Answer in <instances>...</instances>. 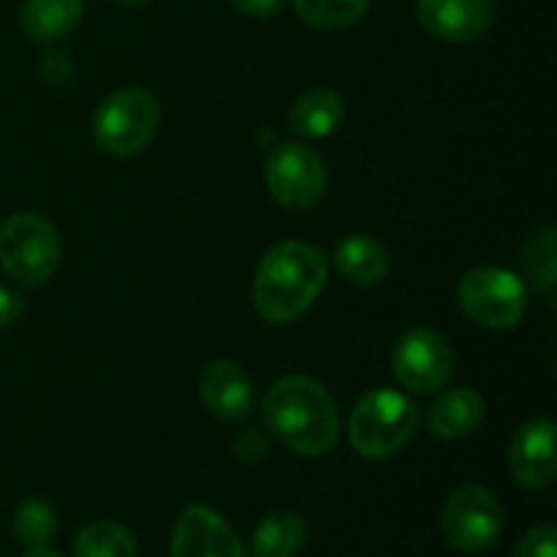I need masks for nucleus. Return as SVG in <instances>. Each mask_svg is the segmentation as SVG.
I'll use <instances>...</instances> for the list:
<instances>
[{"mask_svg": "<svg viewBox=\"0 0 557 557\" xmlns=\"http://www.w3.org/2000/svg\"><path fill=\"white\" fill-rule=\"evenodd\" d=\"M509 471L525 490H544L553 484L557 471L553 419L536 417L520 424L509 446Z\"/></svg>", "mask_w": 557, "mask_h": 557, "instance_id": "11", "label": "nucleus"}, {"mask_svg": "<svg viewBox=\"0 0 557 557\" xmlns=\"http://www.w3.org/2000/svg\"><path fill=\"white\" fill-rule=\"evenodd\" d=\"M267 430L286 449L305 457H321L332 451L341 433L337 406L326 386L308 375H286L275 381L261 403Z\"/></svg>", "mask_w": 557, "mask_h": 557, "instance_id": "1", "label": "nucleus"}, {"mask_svg": "<svg viewBox=\"0 0 557 557\" xmlns=\"http://www.w3.org/2000/svg\"><path fill=\"white\" fill-rule=\"evenodd\" d=\"M422 413L417 403L395 389H370L354 406L348 419V441L368 460L397 455L417 435Z\"/></svg>", "mask_w": 557, "mask_h": 557, "instance_id": "3", "label": "nucleus"}, {"mask_svg": "<svg viewBox=\"0 0 557 557\" xmlns=\"http://www.w3.org/2000/svg\"><path fill=\"white\" fill-rule=\"evenodd\" d=\"M417 20L438 41L471 44L493 27L495 0H419Z\"/></svg>", "mask_w": 557, "mask_h": 557, "instance_id": "12", "label": "nucleus"}, {"mask_svg": "<svg viewBox=\"0 0 557 557\" xmlns=\"http://www.w3.org/2000/svg\"><path fill=\"white\" fill-rule=\"evenodd\" d=\"M392 373L406 392L435 395L455 373V354L435 330H411L392 351Z\"/></svg>", "mask_w": 557, "mask_h": 557, "instance_id": "9", "label": "nucleus"}, {"mask_svg": "<svg viewBox=\"0 0 557 557\" xmlns=\"http://www.w3.org/2000/svg\"><path fill=\"white\" fill-rule=\"evenodd\" d=\"M63 245L47 218L14 212L0 226V267L22 286H38L58 272Z\"/></svg>", "mask_w": 557, "mask_h": 557, "instance_id": "4", "label": "nucleus"}, {"mask_svg": "<svg viewBox=\"0 0 557 557\" xmlns=\"http://www.w3.org/2000/svg\"><path fill=\"white\" fill-rule=\"evenodd\" d=\"M22 557H63V555H58L54 549H49V547H33L30 553L22 555Z\"/></svg>", "mask_w": 557, "mask_h": 557, "instance_id": "28", "label": "nucleus"}, {"mask_svg": "<svg viewBox=\"0 0 557 557\" xmlns=\"http://www.w3.org/2000/svg\"><path fill=\"white\" fill-rule=\"evenodd\" d=\"M504 531V509L482 484H462L449 495L441 515V533L457 553L479 555L495 547Z\"/></svg>", "mask_w": 557, "mask_h": 557, "instance_id": "7", "label": "nucleus"}, {"mask_svg": "<svg viewBox=\"0 0 557 557\" xmlns=\"http://www.w3.org/2000/svg\"><path fill=\"white\" fill-rule=\"evenodd\" d=\"M335 264L354 286H379L389 277V250L370 234H348L337 243Z\"/></svg>", "mask_w": 557, "mask_h": 557, "instance_id": "14", "label": "nucleus"}, {"mask_svg": "<svg viewBox=\"0 0 557 557\" xmlns=\"http://www.w3.org/2000/svg\"><path fill=\"white\" fill-rule=\"evenodd\" d=\"M161 107L141 87L117 90L92 114V136L107 152L120 158L139 156L156 136Z\"/></svg>", "mask_w": 557, "mask_h": 557, "instance_id": "5", "label": "nucleus"}, {"mask_svg": "<svg viewBox=\"0 0 557 557\" xmlns=\"http://www.w3.org/2000/svg\"><path fill=\"white\" fill-rule=\"evenodd\" d=\"M20 313H22L20 294H14L11 288L0 286V330H5V326L14 324V321L20 319Z\"/></svg>", "mask_w": 557, "mask_h": 557, "instance_id": "26", "label": "nucleus"}, {"mask_svg": "<svg viewBox=\"0 0 557 557\" xmlns=\"http://www.w3.org/2000/svg\"><path fill=\"white\" fill-rule=\"evenodd\" d=\"M370 0H294L299 20L319 30H341L368 11Z\"/></svg>", "mask_w": 557, "mask_h": 557, "instance_id": "20", "label": "nucleus"}, {"mask_svg": "<svg viewBox=\"0 0 557 557\" xmlns=\"http://www.w3.org/2000/svg\"><path fill=\"white\" fill-rule=\"evenodd\" d=\"M324 250L308 243H277L259 261L253 277V305L256 313L267 324H292L299 315L308 313L310 305L319 299L326 283Z\"/></svg>", "mask_w": 557, "mask_h": 557, "instance_id": "2", "label": "nucleus"}, {"mask_svg": "<svg viewBox=\"0 0 557 557\" xmlns=\"http://www.w3.org/2000/svg\"><path fill=\"white\" fill-rule=\"evenodd\" d=\"M515 557H557V531L553 522L528 531L517 544Z\"/></svg>", "mask_w": 557, "mask_h": 557, "instance_id": "23", "label": "nucleus"}, {"mask_svg": "<svg viewBox=\"0 0 557 557\" xmlns=\"http://www.w3.org/2000/svg\"><path fill=\"white\" fill-rule=\"evenodd\" d=\"M199 392L205 406L223 422H243L253 411V381L243 364L215 359L201 370Z\"/></svg>", "mask_w": 557, "mask_h": 557, "instance_id": "13", "label": "nucleus"}, {"mask_svg": "<svg viewBox=\"0 0 557 557\" xmlns=\"http://www.w3.org/2000/svg\"><path fill=\"white\" fill-rule=\"evenodd\" d=\"M172 557H250L237 533L218 511L190 506L174 522Z\"/></svg>", "mask_w": 557, "mask_h": 557, "instance_id": "10", "label": "nucleus"}, {"mask_svg": "<svg viewBox=\"0 0 557 557\" xmlns=\"http://www.w3.org/2000/svg\"><path fill=\"white\" fill-rule=\"evenodd\" d=\"M82 11L85 0H25L22 27L30 41L52 44L79 25Z\"/></svg>", "mask_w": 557, "mask_h": 557, "instance_id": "17", "label": "nucleus"}, {"mask_svg": "<svg viewBox=\"0 0 557 557\" xmlns=\"http://www.w3.org/2000/svg\"><path fill=\"white\" fill-rule=\"evenodd\" d=\"M239 14L245 16H259V20H267V16L275 14L283 5V0H228Z\"/></svg>", "mask_w": 557, "mask_h": 557, "instance_id": "25", "label": "nucleus"}, {"mask_svg": "<svg viewBox=\"0 0 557 557\" xmlns=\"http://www.w3.org/2000/svg\"><path fill=\"white\" fill-rule=\"evenodd\" d=\"M555 228L547 226L542 232L531 234L528 243L522 245L520 261L525 275L536 283L542 292H553L555 275H557V261H555Z\"/></svg>", "mask_w": 557, "mask_h": 557, "instance_id": "21", "label": "nucleus"}, {"mask_svg": "<svg viewBox=\"0 0 557 557\" xmlns=\"http://www.w3.org/2000/svg\"><path fill=\"white\" fill-rule=\"evenodd\" d=\"M136 536L120 522H92L76 536L74 557H136Z\"/></svg>", "mask_w": 557, "mask_h": 557, "instance_id": "19", "label": "nucleus"}, {"mask_svg": "<svg viewBox=\"0 0 557 557\" xmlns=\"http://www.w3.org/2000/svg\"><path fill=\"white\" fill-rule=\"evenodd\" d=\"M232 451L243 462H259L267 455V438L259 430H239L232 441Z\"/></svg>", "mask_w": 557, "mask_h": 557, "instance_id": "24", "label": "nucleus"}, {"mask_svg": "<svg viewBox=\"0 0 557 557\" xmlns=\"http://www.w3.org/2000/svg\"><path fill=\"white\" fill-rule=\"evenodd\" d=\"M58 531V517L44 500H25L14 515V533L25 547H47Z\"/></svg>", "mask_w": 557, "mask_h": 557, "instance_id": "22", "label": "nucleus"}, {"mask_svg": "<svg viewBox=\"0 0 557 557\" xmlns=\"http://www.w3.org/2000/svg\"><path fill=\"white\" fill-rule=\"evenodd\" d=\"M120 3H125V5H145V3H150V0H120Z\"/></svg>", "mask_w": 557, "mask_h": 557, "instance_id": "29", "label": "nucleus"}, {"mask_svg": "<svg viewBox=\"0 0 557 557\" xmlns=\"http://www.w3.org/2000/svg\"><path fill=\"white\" fill-rule=\"evenodd\" d=\"M457 302L473 324L484 330H515L528 310V288L522 277L500 267H476L457 286Z\"/></svg>", "mask_w": 557, "mask_h": 557, "instance_id": "6", "label": "nucleus"}, {"mask_svg": "<svg viewBox=\"0 0 557 557\" xmlns=\"http://www.w3.org/2000/svg\"><path fill=\"white\" fill-rule=\"evenodd\" d=\"M52 71H58L54 74V82H65V76L71 74V58L65 52H49L47 58H44V76L49 79V74Z\"/></svg>", "mask_w": 557, "mask_h": 557, "instance_id": "27", "label": "nucleus"}, {"mask_svg": "<svg viewBox=\"0 0 557 557\" xmlns=\"http://www.w3.org/2000/svg\"><path fill=\"white\" fill-rule=\"evenodd\" d=\"M343 98L326 87H313L294 101L288 112V128L302 139H324L341 125Z\"/></svg>", "mask_w": 557, "mask_h": 557, "instance_id": "16", "label": "nucleus"}, {"mask_svg": "<svg viewBox=\"0 0 557 557\" xmlns=\"http://www.w3.org/2000/svg\"><path fill=\"white\" fill-rule=\"evenodd\" d=\"M484 419V400L471 386H457L441 395L430 406L428 428L430 433L444 441H457L471 435Z\"/></svg>", "mask_w": 557, "mask_h": 557, "instance_id": "15", "label": "nucleus"}, {"mask_svg": "<svg viewBox=\"0 0 557 557\" xmlns=\"http://www.w3.org/2000/svg\"><path fill=\"white\" fill-rule=\"evenodd\" d=\"M326 163L302 141H283L267 158V188L286 210H310L326 194Z\"/></svg>", "mask_w": 557, "mask_h": 557, "instance_id": "8", "label": "nucleus"}, {"mask_svg": "<svg viewBox=\"0 0 557 557\" xmlns=\"http://www.w3.org/2000/svg\"><path fill=\"white\" fill-rule=\"evenodd\" d=\"M308 542V525L297 511H272L256 525L250 553L253 557H294Z\"/></svg>", "mask_w": 557, "mask_h": 557, "instance_id": "18", "label": "nucleus"}]
</instances>
